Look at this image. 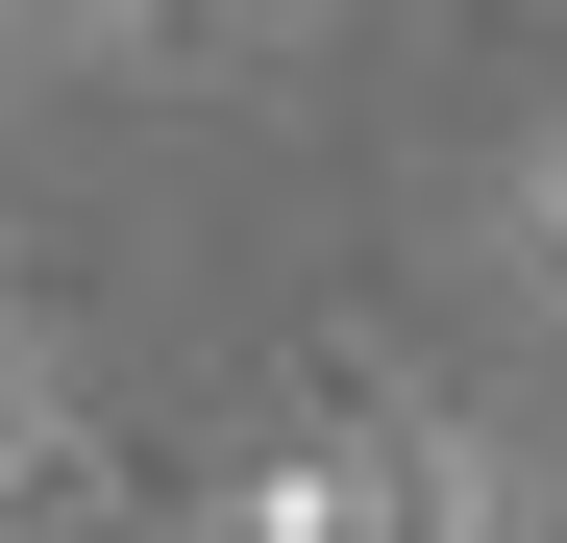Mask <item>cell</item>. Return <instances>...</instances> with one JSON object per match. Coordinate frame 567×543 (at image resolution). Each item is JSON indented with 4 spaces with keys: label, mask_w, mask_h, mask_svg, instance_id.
Returning <instances> with one entry per match:
<instances>
[{
    "label": "cell",
    "mask_w": 567,
    "mask_h": 543,
    "mask_svg": "<svg viewBox=\"0 0 567 543\" xmlns=\"http://www.w3.org/2000/svg\"><path fill=\"white\" fill-rule=\"evenodd\" d=\"M223 543H518V470L494 444H321V470H247L223 494Z\"/></svg>",
    "instance_id": "1"
},
{
    "label": "cell",
    "mask_w": 567,
    "mask_h": 543,
    "mask_svg": "<svg viewBox=\"0 0 567 543\" xmlns=\"http://www.w3.org/2000/svg\"><path fill=\"white\" fill-rule=\"evenodd\" d=\"M518 272H543V297H567V124L518 148Z\"/></svg>",
    "instance_id": "2"
},
{
    "label": "cell",
    "mask_w": 567,
    "mask_h": 543,
    "mask_svg": "<svg viewBox=\"0 0 567 543\" xmlns=\"http://www.w3.org/2000/svg\"><path fill=\"white\" fill-rule=\"evenodd\" d=\"M25 470H50V396H25V371H0V494H25Z\"/></svg>",
    "instance_id": "3"
}]
</instances>
